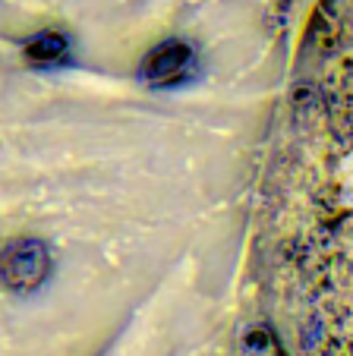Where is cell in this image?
Wrapping results in <instances>:
<instances>
[{"mask_svg": "<svg viewBox=\"0 0 353 356\" xmlns=\"http://www.w3.org/2000/svg\"><path fill=\"white\" fill-rule=\"evenodd\" d=\"M262 284L287 356H353V19L313 38L262 218Z\"/></svg>", "mask_w": 353, "mask_h": 356, "instance_id": "1", "label": "cell"}]
</instances>
